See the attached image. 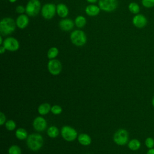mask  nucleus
I'll list each match as a JSON object with an SVG mask.
<instances>
[{
	"mask_svg": "<svg viewBox=\"0 0 154 154\" xmlns=\"http://www.w3.org/2000/svg\"><path fill=\"white\" fill-rule=\"evenodd\" d=\"M26 144L30 150L37 151L43 146V138L39 134H31L26 138Z\"/></svg>",
	"mask_w": 154,
	"mask_h": 154,
	"instance_id": "nucleus-1",
	"label": "nucleus"
},
{
	"mask_svg": "<svg viewBox=\"0 0 154 154\" xmlns=\"http://www.w3.org/2000/svg\"><path fill=\"white\" fill-rule=\"evenodd\" d=\"M16 24L12 18H3L0 22V32L1 34L6 35L12 33L15 29Z\"/></svg>",
	"mask_w": 154,
	"mask_h": 154,
	"instance_id": "nucleus-2",
	"label": "nucleus"
},
{
	"mask_svg": "<svg viewBox=\"0 0 154 154\" xmlns=\"http://www.w3.org/2000/svg\"><path fill=\"white\" fill-rule=\"evenodd\" d=\"M114 142L119 146H124L129 141L128 132L125 129H118L113 136Z\"/></svg>",
	"mask_w": 154,
	"mask_h": 154,
	"instance_id": "nucleus-3",
	"label": "nucleus"
},
{
	"mask_svg": "<svg viewBox=\"0 0 154 154\" xmlns=\"http://www.w3.org/2000/svg\"><path fill=\"white\" fill-rule=\"evenodd\" d=\"M70 40L75 45L81 46L86 43L87 37L84 31L81 30H75L70 34Z\"/></svg>",
	"mask_w": 154,
	"mask_h": 154,
	"instance_id": "nucleus-4",
	"label": "nucleus"
},
{
	"mask_svg": "<svg viewBox=\"0 0 154 154\" xmlns=\"http://www.w3.org/2000/svg\"><path fill=\"white\" fill-rule=\"evenodd\" d=\"M61 135L62 137L67 141L70 142L74 141L78 135L77 131L73 128L70 126H64L61 129Z\"/></svg>",
	"mask_w": 154,
	"mask_h": 154,
	"instance_id": "nucleus-5",
	"label": "nucleus"
},
{
	"mask_svg": "<svg viewBox=\"0 0 154 154\" xmlns=\"http://www.w3.org/2000/svg\"><path fill=\"white\" fill-rule=\"evenodd\" d=\"M41 4L38 0H29L25 8V11L29 16H35L38 14L40 10Z\"/></svg>",
	"mask_w": 154,
	"mask_h": 154,
	"instance_id": "nucleus-6",
	"label": "nucleus"
},
{
	"mask_svg": "<svg viewBox=\"0 0 154 154\" xmlns=\"http://www.w3.org/2000/svg\"><path fill=\"white\" fill-rule=\"evenodd\" d=\"M98 4L100 10L107 12L114 11L118 5L117 0H99Z\"/></svg>",
	"mask_w": 154,
	"mask_h": 154,
	"instance_id": "nucleus-7",
	"label": "nucleus"
},
{
	"mask_svg": "<svg viewBox=\"0 0 154 154\" xmlns=\"http://www.w3.org/2000/svg\"><path fill=\"white\" fill-rule=\"evenodd\" d=\"M48 69L49 73L54 76L59 75L62 70L61 62L57 59L50 60L48 63Z\"/></svg>",
	"mask_w": 154,
	"mask_h": 154,
	"instance_id": "nucleus-8",
	"label": "nucleus"
},
{
	"mask_svg": "<svg viewBox=\"0 0 154 154\" xmlns=\"http://www.w3.org/2000/svg\"><path fill=\"white\" fill-rule=\"evenodd\" d=\"M57 11V7L55 4L48 3L43 5L42 8V15L46 19H52Z\"/></svg>",
	"mask_w": 154,
	"mask_h": 154,
	"instance_id": "nucleus-9",
	"label": "nucleus"
},
{
	"mask_svg": "<svg viewBox=\"0 0 154 154\" xmlns=\"http://www.w3.org/2000/svg\"><path fill=\"white\" fill-rule=\"evenodd\" d=\"M3 46L6 50L10 51H16L19 48V42L13 37H8L3 42Z\"/></svg>",
	"mask_w": 154,
	"mask_h": 154,
	"instance_id": "nucleus-10",
	"label": "nucleus"
},
{
	"mask_svg": "<svg viewBox=\"0 0 154 154\" xmlns=\"http://www.w3.org/2000/svg\"><path fill=\"white\" fill-rule=\"evenodd\" d=\"M32 126L36 131L42 132L46 129L47 127V122L43 117L38 116L34 119Z\"/></svg>",
	"mask_w": 154,
	"mask_h": 154,
	"instance_id": "nucleus-11",
	"label": "nucleus"
},
{
	"mask_svg": "<svg viewBox=\"0 0 154 154\" xmlns=\"http://www.w3.org/2000/svg\"><path fill=\"white\" fill-rule=\"evenodd\" d=\"M147 19L143 14H137L132 19V23L135 26L138 28L144 27L147 24Z\"/></svg>",
	"mask_w": 154,
	"mask_h": 154,
	"instance_id": "nucleus-12",
	"label": "nucleus"
},
{
	"mask_svg": "<svg viewBox=\"0 0 154 154\" xmlns=\"http://www.w3.org/2000/svg\"><path fill=\"white\" fill-rule=\"evenodd\" d=\"M59 26L62 30L67 31L71 30L73 28L74 23L71 19H65L61 20L60 22Z\"/></svg>",
	"mask_w": 154,
	"mask_h": 154,
	"instance_id": "nucleus-13",
	"label": "nucleus"
},
{
	"mask_svg": "<svg viewBox=\"0 0 154 154\" xmlns=\"http://www.w3.org/2000/svg\"><path fill=\"white\" fill-rule=\"evenodd\" d=\"M28 23H29L28 17L25 14L19 15L17 17V18L16 19V22L17 26L20 29L25 28L28 25Z\"/></svg>",
	"mask_w": 154,
	"mask_h": 154,
	"instance_id": "nucleus-14",
	"label": "nucleus"
},
{
	"mask_svg": "<svg viewBox=\"0 0 154 154\" xmlns=\"http://www.w3.org/2000/svg\"><path fill=\"white\" fill-rule=\"evenodd\" d=\"M78 142L82 146H88L91 143V138L87 134H81L78 137Z\"/></svg>",
	"mask_w": 154,
	"mask_h": 154,
	"instance_id": "nucleus-15",
	"label": "nucleus"
},
{
	"mask_svg": "<svg viewBox=\"0 0 154 154\" xmlns=\"http://www.w3.org/2000/svg\"><path fill=\"white\" fill-rule=\"evenodd\" d=\"M100 8L94 5H89L85 8V13L90 16H97L100 12Z\"/></svg>",
	"mask_w": 154,
	"mask_h": 154,
	"instance_id": "nucleus-16",
	"label": "nucleus"
},
{
	"mask_svg": "<svg viewBox=\"0 0 154 154\" xmlns=\"http://www.w3.org/2000/svg\"><path fill=\"white\" fill-rule=\"evenodd\" d=\"M57 13L59 16L61 17H65L69 13V10L65 4H59L57 6Z\"/></svg>",
	"mask_w": 154,
	"mask_h": 154,
	"instance_id": "nucleus-17",
	"label": "nucleus"
},
{
	"mask_svg": "<svg viewBox=\"0 0 154 154\" xmlns=\"http://www.w3.org/2000/svg\"><path fill=\"white\" fill-rule=\"evenodd\" d=\"M141 146V144L140 141L136 138L132 139L130 141H129L128 143V148L132 151L138 150V149H140Z\"/></svg>",
	"mask_w": 154,
	"mask_h": 154,
	"instance_id": "nucleus-18",
	"label": "nucleus"
},
{
	"mask_svg": "<svg viewBox=\"0 0 154 154\" xmlns=\"http://www.w3.org/2000/svg\"><path fill=\"white\" fill-rule=\"evenodd\" d=\"M51 106L48 103H43L40 105L38 107V112L42 116L48 114L51 111Z\"/></svg>",
	"mask_w": 154,
	"mask_h": 154,
	"instance_id": "nucleus-19",
	"label": "nucleus"
},
{
	"mask_svg": "<svg viewBox=\"0 0 154 154\" xmlns=\"http://www.w3.org/2000/svg\"><path fill=\"white\" fill-rule=\"evenodd\" d=\"M15 135H16V138L20 140H25V139L27 138V137L28 136L27 131L22 128H19L16 131Z\"/></svg>",
	"mask_w": 154,
	"mask_h": 154,
	"instance_id": "nucleus-20",
	"label": "nucleus"
},
{
	"mask_svg": "<svg viewBox=\"0 0 154 154\" xmlns=\"http://www.w3.org/2000/svg\"><path fill=\"white\" fill-rule=\"evenodd\" d=\"M47 134L50 138H55L58 135L59 130L55 126H51L48 129Z\"/></svg>",
	"mask_w": 154,
	"mask_h": 154,
	"instance_id": "nucleus-21",
	"label": "nucleus"
},
{
	"mask_svg": "<svg viewBox=\"0 0 154 154\" xmlns=\"http://www.w3.org/2000/svg\"><path fill=\"white\" fill-rule=\"evenodd\" d=\"M75 25L78 28H82L86 24V19L82 16H78L75 20Z\"/></svg>",
	"mask_w": 154,
	"mask_h": 154,
	"instance_id": "nucleus-22",
	"label": "nucleus"
},
{
	"mask_svg": "<svg viewBox=\"0 0 154 154\" xmlns=\"http://www.w3.org/2000/svg\"><path fill=\"white\" fill-rule=\"evenodd\" d=\"M58 54V49L56 47H52L51 48L47 54L48 58L50 60L54 59Z\"/></svg>",
	"mask_w": 154,
	"mask_h": 154,
	"instance_id": "nucleus-23",
	"label": "nucleus"
},
{
	"mask_svg": "<svg viewBox=\"0 0 154 154\" xmlns=\"http://www.w3.org/2000/svg\"><path fill=\"white\" fill-rule=\"evenodd\" d=\"M8 153V154H21L22 151L19 146L12 145L9 147Z\"/></svg>",
	"mask_w": 154,
	"mask_h": 154,
	"instance_id": "nucleus-24",
	"label": "nucleus"
},
{
	"mask_svg": "<svg viewBox=\"0 0 154 154\" xmlns=\"http://www.w3.org/2000/svg\"><path fill=\"white\" fill-rule=\"evenodd\" d=\"M128 8L129 11L134 14H137L140 11V7L135 2L130 3L128 6Z\"/></svg>",
	"mask_w": 154,
	"mask_h": 154,
	"instance_id": "nucleus-25",
	"label": "nucleus"
},
{
	"mask_svg": "<svg viewBox=\"0 0 154 154\" xmlns=\"http://www.w3.org/2000/svg\"><path fill=\"white\" fill-rule=\"evenodd\" d=\"M5 126L7 130L11 131L14 130V129L16 127V124L14 120H9L5 122Z\"/></svg>",
	"mask_w": 154,
	"mask_h": 154,
	"instance_id": "nucleus-26",
	"label": "nucleus"
},
{
	"mask_svg": "<svg viewBox=\"0 0 154 154\" xmlns=\"http://www.w3.org/2000/svg\"><path fill=\"white\" fill-rule=\"evenodd\" d=\"M144 144L148 149L154 148V139L150 137H147L144 141Z\"/></svg>",
	"mask_w": 154,
	"mask_h": 154,
	"instance_id": "nucleus-27",
	"label": "nucleus"
},
{
	"mask_svg": "<svg viewBox=\"0 0 154 154\" xmlns=\"http://www.w3.org/2000/svg\"><path fill=\"white\" fill-rule=\"evenodd\" d=\"M51 111L53 114L59 115L62 112L63 109H62L61 106H60V105H53L52 106H51Z\"/></svg>",
	"mask_w": 154,
	"mask_h": 154,
	"instance_id": "nucleus-28",
	"label": "nucleus"
},
{
	"mask_svg": "<svg viewBox=\"0 0 154 154\" xmlns=\"http://www.w3.org/2000/svg\"><path fill=\"white\" fill-rule=\"evenodd\" d=\"M141 3L146 8H150L154 6V0H142Z\"/></svg>",
	"mask_w": 154,
	"mask_h": 154,
	"instance_id": "nucleus-29",
	"label": "nucleus"
},
{
	"mask_svg": "<svg viewBox=\"0 0 154 154\" xmlns=\"http://www.w3.org/2000/svg\"><path fill=\"white\" fill-rule=\"evenodd\" d=\"M5 120H6V117L5 114L2 112H0V125H3L5 123Z\"/></svg>",
	"mask_w": 154,
	"mask_h": 154,
	"instance_id": "nucleus-30",
	"label": "nucleus"
},
{
	"mask_svg": "<svg viewBox=\"0 0 154 154\" xmlns=\"http://www.w3.org/2000/svg\"><path fill=\"white\" fill-rule=\"evenodd\" d=\"M16 10L17 13H20V14H22V13H24V11H25V8L22 5H18V6L16 7Z\"/></svg>",
	"mask_w": 154,
	"mask_h": 154,
	"instance_id": "nucleus-31",
	"label": "nucleus"
},
{
	"mask_svg": "<svg viewBox=\"0 0 154 154\" xmlns=\"http://www.w3.org/2000/svg\"><path fill=\"white\" fill-rule=\"evenodd\" d=\"M146 154H154V148L149 149L146 152Z\"/></svg>",
	"mask_w": 154,
	"mask_h": 154,
	"instance_id": "nucleus-32",
	"label": "nucleus"
},
{
	"mask_svg": "<svg viewBox=\"0 0 154 154\" xmlns=\"http://www.w3.org/2000/svg\"><path fill=\"white\" fill-rule=\"evenodd\" d=\"M5 51V48L2 46H1L0 47V53L1 54H3Z\"/></svg>",
	"mask_w": 154,
	"mask_h": 154,
	"instance_id": "nucleus-33",
	"label": "nucleus"
},
{
	"mask_svg": "<svg viewBox=\"0 0 154 154\" xmlns=\"http://www.w3.org/2000/svg\"><path fill=\"white\" fill-rule=\"evenodd\" d=\"M87 1H88V2H91V3H94L96 2L97 0H86Z\"/></svg>",
	"mask_w": 154,
	"mask_h": 154,
	"instance_id": "nucleus-34",
	"label": "nucleus"
},
{
	"mask_svg": "<svg viewBox=\"0 0 154 154\" xmlns=\"http://www.w3.org/2000/svg\"><path fill=\"white\" fill-rule=\"evenodd\" d=\"M151 103H152V106L154 108V96H153V97H152V102H151Z\"/></svg>",
	"mask_w": 154,
	"mask_h": 154,
	"instance_id": "nucleus-35",
	"label": "nucleus"
},
{
	"mask_svg": "<svg viewBox=\"0 0 154 154\" xmlns=\"http://www.w3.org/2000/svg\"><path fill=\"white\" fill-rule=\"evenodd\" d=\"M0 44H2V35L0 36Z\"/></svg>",
	"mask_w": 154,
	"mask_h": 154,
	"instance_id": "nucleus-36",
	"label": "nucleus"
},
{
	"mask_svg": "<svg viewBox=\"0 0 154 154\" xmlns=\"http://www.w3.org/2000/svg\"><path fill=\"white\" fill-rule=\"evenodd\" d=\"M10 2H16L17 0H8Z\"/></svg>",
	"mask_w": 154,
	"mask_h": 154,
	"instance_id": "nucleus-37",
	"label": "nucleus"
},
{
	"mask_svg": "<svg viewBox=\"0 0 154 154\" xmlns=\"http://www.w3.org/2000/svg\"><path fill=\"white\" fill-rule=\"evenodd\" d=\"M87 154H88V153H87Z\"/></svg>",
	"mask_w": 154,
	"mask_h": 154,
	"instance_id": "nucleus-38",
	"label": "nucleus"
}]
</instances>
